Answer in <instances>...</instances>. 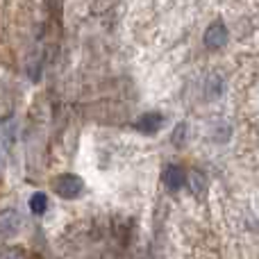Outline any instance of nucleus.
Instances as JSON below:
<instances>
[{
	"label": "nucleus",
	"instance_id": "obj_1",
	"mask_svg": "<svg viewBox=\"0 0 259 259\" xmlns=\"http://www.w3.org/2000/svg\"><path fill=\"white\" fill-rule=\"evenodd\" d=\"M82 189H84V182H82L77 175H73V173H64V175H59V178L55 180V193L62 196V198H66V200L77 198L82 193Z\"/></svg>",
	"mask_w": 259,
	"mask_h": 259
},
{
	"label": "nucleus",
	"instance_id": "obj_2",
	"mask_svg": "<svg viewBox=\"0 0 259 259\" xmlns=\"http://www.w3.org/2000/svg\"><path fill=\"white\" fill-rule=\"evenodd\" d=\"M230 39V32H228V25L223 21H214L209 27L205 30V46L209 50H219L228 44Z\"/></svg>",
	"mask_w": 259,
	"mask_h": 259
},
{
	"label": "nucleus",
	"instance_id": "obj_3",
	"mask_svg": "<svg viewBox=\"0 0 259 259\" xmlns=\"http://www.w3.org/2000/svg\"><path fill=\"white\" fill-rule=\"evenodd\" d=\"M161 125H164V116H161V114H157V112L143 114V116L134 123V127H137L141 134H157Z\"/></svg>",
	"mask_w": 259,
	"mask_h": 259
},
{
	"label": "nucleus",
	"instance_id": "obj_4",
	"mask_svg": "<svg viewBox=\"0 0 259 259\" xmlns=\"http://www.w3.org/2000/svg\"><path fill=\"white\" fill-rule=\"evenodd\" d=\"M0 228H3L5 239L14 237V234L18 232V228H21V216H18L14 209H5L3 216H0Z\"/></svg>",
	"mask_w": 259,
	"mask_h": 259
},
{
	"label": "nucleus",
	"instance_id": "obj_5",
	"mask_svg": "<svg viewBox=\"0 0 259 259\" xmlns=\"http://www.w3.org/2000/svg\"><path fill=\"white\" fill-rule=\"evenodd\" d=\"M164 184L170 189V191H178V189H182V184H184L182 168H180V166H175V164L166 166V168H164Z\"/></svg>",
	"mask_w": 259,
	"mask_h": 259
},
{
	"label": "nucleus",
	"instance_id": "obj_6",
	"mask_svg": "<svg viewBox=\"0 0 259 259\" xmlns=\"http://www.w3.org/2000/svg\"><path fill=\"white\" fill-rule=\"evenodd\" d=\"M16 134H18V130H16V123H14V118H5L3 127H0V137H3V150L5 152L12 150L14 141H16Z\"/></svg>",
	"mask_w": 259,
	"mask_h": 259
},
{
	"label": "nucleus",
	"instance_id": "obj_7",
	"mask_svg": "<svg viewBox=\"0 0 259 259\" xmlns=\"http://www.w3.org/2000/svg\"><path fill=\"white\" fill-rule=\"evenodd\" d=\"M30 209L34 211V214H44L46 209H48V196L41 191H36L34 196L30 198Z\"/></svg>",
	"mask_w": 259,
	"mask_h": 259
}]
</instances>
